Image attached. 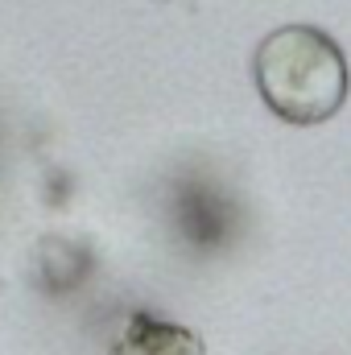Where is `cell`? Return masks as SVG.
Instances as JSON below:
<instances>
[{
    "mask_svg": "<svg viewBox=\"0 0 351 355\" xmlns=\"http://www.w3.org/2000/svg\"><path fill=\"white\" fill-rule=\"evenodd\" d=\"M257 91L285 124H323L348 99V58L314 25H281L257 46Z\"/></svg>",
    "mask_w": 351,
    "mask_h": 355,
    "instance_id": "1",
    "label": "cell"
},
{
    "mask_svg": "<svg viewBox=\"0 0 351 355\" xmlns=\"http://www.w3.org/2000/svg\"><path fill=\"white\" fill-rule=\"evenodd\" d=\"M112 355H207V347L190 327L153 314H128L120 335L112 339Z\"/></svg>",
    "mask_w": 351,
    "mask_h": 355,
    "instance_id": "2",
    "label": "cell"
}]
</instances>
